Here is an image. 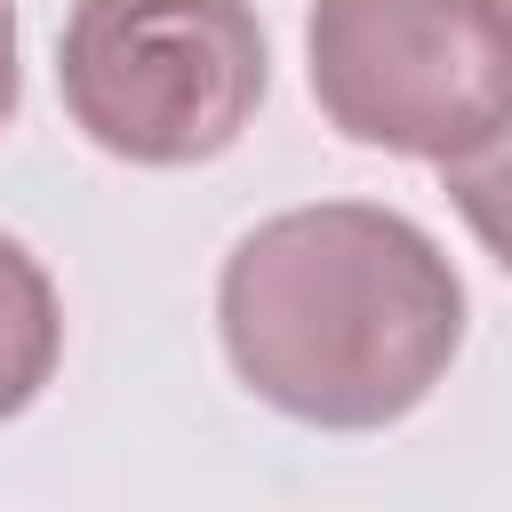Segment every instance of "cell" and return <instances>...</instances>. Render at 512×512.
Instances as JSON below:
<instances>
[{
	"label": "cell",
	"mask_w": 512,
	"mask_h": 512,
	"mask_svg": "<svg viewBox=\"0 0 512 512\" xmlns=\"http://www.w3.org/2000/svg\"><path fill=\"white\" fill-rule=\"evenodd\" d=\"M16 96H24V72H16V0H0V128L16 120Z\"/></svg>",
	"instance_id": "6"
},
{
	"label": "cell",
	"mask_w": 512,
	"mask_h": 512,
	"mask_svg": "<svg viewBox=\"0 0 512 512\" xmlns=\"http://www.w3.org/2000/svg\"><path fill=\"white\" fill-rule=\"evenodd\" d=\"M64 360V304H56V280L40 272V256L24 240L0 232V424L24 416L48 376Z\"/></svg>",
	"instance_id": "4"
},
{
	"label": "cell",
	"mask_w": 512,
	"mask_h": 512,
	"mask_svg": "<svg viewBox=\"0 0 512 512\" xmlns=\"http://www.w3.org/2000/svg\"><path fill=\"white\" fill-rule=\"evenodd\" d=\"M272 80L248 0H72L56 88L72 128L128 168H200L240 144Z\"/></svg>",
	"instance_id": "2"
},
{
	"label": "cell",
	"mask_w": 512,
	"mask_h": 512,
	"mask_svg": "<svg viewBox=\"0 0 512 512\" xmlns=\"http://www.w3.org/2000/svg\"><path fill=\"white\" fill-rule=\"evenodd\" d=\"M232 376L320 432H384L432 400L464 344V280L440 240L376 200L264 216L216 272Z\"/></svg>",
	"instance_id": "1"
},
{
	"label": "cell",
	"mask_w": 512,
	"mask_h": 512,
	"mask_svg": "<svg viewBox=\"0 0 512 512\" xmlns=\"http://www.w3.org/2000/svg\"><path fill=\"white\" fill-rule=\"evenodd\" d=\"M440 184H448L456 216L472 224V240L512 272V120L488 128L480 144H464L456 160H440Z\"/></svg>",
	"instance_id": "5"
},
{
	"label": "cell",
	"mask_w": 512,
	"mask_h": 512,
	"mask_svg": "<svg viewBox=\"0 0 512 512\" xmlns=\"http://www.w3.org/2000/svg\"><path fill=\"white\" fill-rule=\"evenodd\" d=\"M304 72L336 136L456 160L512 120V0H312Z\"/></svg>",
	"instance_id": "3"
}]
</instances>
